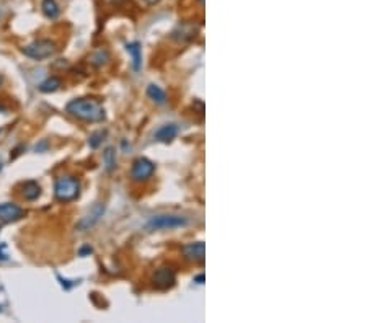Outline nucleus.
I'll return each mask as SVG.
<instances>
[{
	"label": "nucleus",
	"instance_id": "f257e3e1",
	"mask_svg": "<svg viewBox=\"0 0 367 323\" xmlns=\"http://www.w3.org/2000/svg\"><path fill=\"white\" fill-rule=\"evenodd\" d=\"M65 111L70 116L88 122H100L105 119V108L93 98H75L65 105Z\"/></svg>",
	"mask_w": 367,
	"mask_h": 323
},
{
	"label": "nucleus",
	"instance_id": "f03ea898",
	"mask_svg": "<svg viewBox=\"0 0 367 323\" xmlns=\"http://www.w3.org/2000/svg\"><path fill=\"white\" fill-rule=\"evenodd\" d=\"M80 196V181L79 178L65 175L54 181V197L59 203H72Z\"/></svg>",
	"mask_w": 367,
	"mask_h": 323
},
{
	"label": "nucleus",
	"instance_id": "7ed1b4c3",
	"mask_svg": "<svg viewBox=\"0 0 367 323\" xmlns=\"http://www.w3.org/2000/svg\"><path fill=\"white\" fill-rule=\"evenodd\" d=\"M188 226V217L178 214H158L150 217L145 223V229L154 232V230H172V229H180Z\"/></svg>",
	"mask_w": 367,
	"mask_h": 323
},
{
	"label": "nucleus",
	"instance_id": "20e7f679",
	"mask_svg": "<svg viewBox=\"0 0 367 323\" xmlns=\"http://www.w3.org/2000/svg\"><path fill=\"white\" fill-rule=\"evenodd\" d=\"M56 51H57L56 43L51 39H36V41H33V43H30L28 46L23 47V54L35 61L47 59V57L54 56Z\"/></svg>",
	"mask_w": 367,
	"mask_h": 323
},
{
	"label": "nucleus",
	"instance_id": "39448f33",
	"mask_svg": "<svg viewBox=\"0 0 367 323\" xmlns=\"http://www.w3.org/2000/svg\"><path fill=\"white\" fill-rule=\"evenodd\" d=\"M155 171V163L149 160L147 157H139L132 162L131 167V178L134 181H145L154 175Z\"/></svg>",
	"mask_w": 367,
	"mask_h": 323
},
{
	"label": "nucleus",
	"instance_id": "423d86ee",
	"mask_svg": "<svg viewBox=\"0 0 367 323\" xmlns=\"http://www.w3.org/2000/svg\"><path fill=\"white\" fill-rule=\"evenodd\" d=\"M105 211H106V206H105L103 203H96L93 208H91V209L77 222L75 229L80 230V232H85V230H90L91 227H95L96 223L100 222V219L103 217Z\"/></svg>",
	"mask_w": 367,
	"mask_h": 323
},
{
	"label": "nucleus",
	"instance_id": "0eeeda50",
	"mask_svg": "<svg viewBox=\"0 0 367 323\" xmlns=\"http://www.w3.org/2000/svg\"><path fill=\"white\" fill-rule=\"evenodd\" d=\"M175 281H177L175 271L168 266H162V268L155 269L154 276H152V283L157 289H170L175 286Z\"/></svg>",
	"mask_w": 367,
	"mask_h": 323
},
{
	"label": "nucleus",
	"instance_id": "6e6552de",
	"mask_svg": "<svg viewBox=\"0 0 367 323\" xmlns=\"http://www.w3.org/2000/svg\"><path fill=\"white\" fill-rule=\"evenodd\" d=\"M23 214H25L23 209L16 204H12V203L0 204V226L18 220L20 217H23Z\"/></svg>",
	"mask_w": 367,
	"mask_h": 323
},
{
	"label": "nucleus",
	"instance_id": "1a4fd4ad",
	"mask_svg": "<svg viewBox=\"0 0 367 323\" xmlns=\"http://www.w3.org/2000/svg\"><path fill=\"white\" fill-rule=\"evenodd\" d=\"M181 252L191 261H204L206 246H204V242H191V243L183 245Z\"/></svg>",
	"mask_w": 367,
	"mask_h": 323
},
{
	"label": "nucleus",
	"instance_id": "9d476101",
	"mask_svg": "<svg viewBox=\"0 0 367 323\" xmlns=\"http://www.w3.org/2000/svg\"><path fill=\"white\" fill-rule=\"evenodd\" d=\"M126 51L131 56L132 69H134L136 72L140 70V67H142V47H140V44L137 43V41H134V43H128Z\"/></svg>",
	"mask_w": 367,
	"mask_h": 323
},
{
	"label": "nucleus",
	"instance_id": "9b49d317",
	"mask_svg": "<svg viewBox=\"0 0 367 323\" xmlns=\"http://www.w3.org/2000/svg\"><path fill=\"white\" fill-rule=\"evenodd\" d=\"M177 134H178L177 124H163V126H160L155 131L154 137L157 140H160V142H170V140H173L175 137H177Z\"/></svg>",
	"mask_w": 367,
	"mask_h": 323
},
{
	"label": "nucleus",
	"instance_id": "f8f14e48",
	"mask_svg": "<svg viewBox=\"0 0 367 323\" xmlns=\"http://www.w3.org/2000/svg\"><path fill=\"white\" fill-rule=\"evenodd\" d=\"M21 196L25 197L27 201H36L38 197L41 196V186L36 183V181H27V183H23L21 186Z\"/></svg>",
	"mask_w": 367,
	"mask_h": 323
},
{
	"label": "nucleus",
	"instance_id": "ddd939ff",
	"mask_svg": "<svg viewBox=\"0 0 367 323\" xmlns=\"http://www.w3.org/2000/svg\"><path fill=\"white\" fill-rule=\"evenodd\" d=\"M41 10H43L44 16L49 20H56L61 15V7L57 4V0H43L41 2Z\"/></svg>",
	"mask_w": 367,
	"mask_h": 323
},
{
	"label": "nucleus",
	"instance_id": "4468645a",
	"mask_svg": "<svg viewBox=\"0 0 367 323\" xmlns=\"http://www.w3.org/2000/svg\"><path fill=\"white\" fill-rule=\"evenodd\" d=\"M147 96H149L155 105H165V103H166V93H165L158 85H155V84H150V85L147 87Z\"/></svg>",
	"mask_w": 367,
	"mask_h": 323
},
{
	"label": "nucleus",
	"instance_id": "2eb2a0df",
	"mask_svg": "<svg viewBox=\"0 0 367 323\" xmlns=\"http://www.w3.org/2000/svg\"><path fill=\"white\" fill-rule=\"evenodd\" d=\"M103 165L106 171H113L116 168V152L113 147H108L105 148L103 152Z\"/></svg>",
	"mask_w": 367,
	"mask_h": 323
},
{
	"label": "nucleus",
	"instance_id": "dca6fc26",
	"mask_svg": "<svg viewBox=\"0 0 367 323\" xmlns=\"http://www.w3.org/2000/svg\"><path fill=\"white\" fill-rule=\"evenodd\" d=\"M61 87V79H57V77H49V79H46L43 84L39 85V90L43 93H53V92H56L57 88Z\"/></svg>",
	"mask_w": 367,
	"mask_h": 323
},
{
	"label": "nucleus",
	"instance_id": "f3484780",
	"mask_svg": "<svg viewBox=\"0 0 367 323\" xmlns=\"http://www.w3.org/2000/svg\"><path fill=\"white\" fill-rule=\"evenodd\" d=\"M108 59H110V54H108L106 49H98V51L90 57V62L93 65H103Z\"/></svg>",
	"mask_w": 367,
	"mask_h": 323
},
{
	"label": "nucleus",
	"instance_id": "a211bd4d",
	"mask_svg": "<svg viewBox=\"0 0 367 323\" xmlns=\"http://www.w3.org/2000/svg\"><path fill=\"white\" fill-rule=\"evenodd\" d=\"M105 136H106V132H102V131L93 132V134H91L90 139H88V145H90L91 148H96L100 144H102V140H103Z\"/></svg>",
	"mask_w": 367,
	"mask_h": 323
},
{
	"label": "nucleus",
	"instance_id": "6ab92c4d",
	"mask_svg": "<svg viewBox=\"0 0 367 323\" xmlns=\"http://www.w3.org/2000/svg\"><path fill=\"white\" fill-rule=\"evenodd\" d=\"M57 279H59V283H61V286L65 289V291H69V289H72L75 284H77V283H75V281H69V279H64L62 276H57Z\"/></svg>",
	"mask_w": 367,
	"mask_h": 323
},
{
	"label": "nucleus",
	"instance_id": "aec40b11",
	"mask_svg": "<svg viewBox=\"0 0 367 323\" xmlns=\"http://www.w3.org/2000/svg\"><path fill=\"white\" fill-rule=\"evenodd\" d=\"M91 252H93V250H91L88 245H85V246H82L80 250H79V255H80V256H85V255H90Z\"/></svg>",
	"mask_w": 367,
	"mask_h": 323
},
{
	"label": "nucleus",
	"instance_id": "412c9836",
	"mask_svg": "<svg viewBox=\"0 0 367 323\" xmlns=\"http://www.w3.org/2000/svg\"><path fill=\"white\" fill-rule=\"evenodd\" d=\"M46 147H47V142H46V140H43V142H41L39 145H36V148H35V151H36V152H43Z\"/></svg>",
	"mask_w": 367,
	"mask_h": 323
},
{
	"label": "nucleus",
	"instance_id": "4be33fe9",
	"mask_svg": "<svg viewBox=\"0 0 367 323\" xmlns=\"http://www.w3.org/2000/svg\"><path fill=\"white\" fill-rule=\"evenodd\" d=\"M194 283L203 284V283H204V275H198V276H194Z\"/></svg>",
	"mask_w": 367,
	"mask_h": 323
},
{
	"label": "nucleus",
	"instance_id": "5701e85b",
	"mask_svg": "<svg viewBox=\"0 0 367 323\" xmlns=\"http://www.w3.org/2000/svg\"><path fill=\"white\" fill-rule=\"evenodd\" d=\"M4 260H7V255L4 252V246H0V261H4Z\"/></svg>",
	"mask_w": 367,
	"mask_h": 323
},
{
	"label": "nucleus",
	"instance_id": "b1692460",
	"mask_svg": "<svg viewBox=\"0 0 367 323\" xmlns=\"http://www.w3.org/2000/svg\"><path fill=\"white\" fill-rule=\"evenodd\" d=\"M2 82H4V79H2V76H0V85H2Z\"/></svg>",
	"mask_w": 367,
	"mask_h": 323
},
{
	"label": "nucleus",
	"instance_id": "393cba45",
	"mask_svg": "<svg viewBox=\"0 0 367 323\" xmlns=\"http://www.w3.org/2000/svg\"><path fill=\"white\" fill-rule=\"evenodd\" d=\"M0 312H2V307H0Z\"/></svg>",
	"mask_w": 367,
	"mask_h": 323
}]
</instances>
